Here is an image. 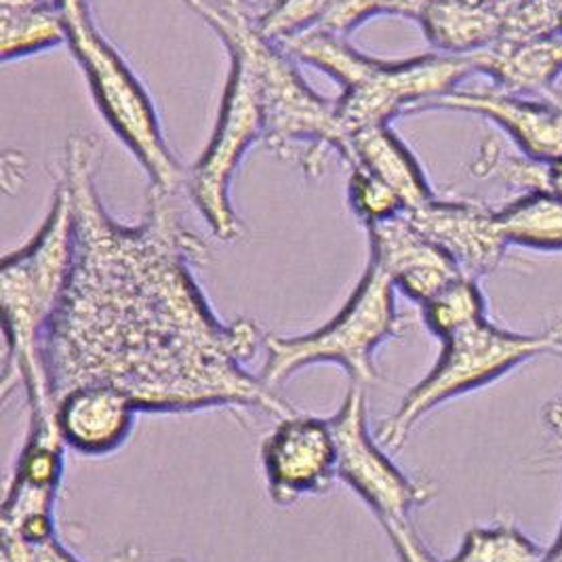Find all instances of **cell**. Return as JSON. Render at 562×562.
<instances>
[{"label": "cell", "instance_id": "14", "mask_svg": "<svg viewBox=\"0 0 562 562\" xmlns=\"http://www.w3.org/2000/svg\"><path fill=\"white\" fill-rule=\"evenodd\" d=\"M137 413V405L123 390L82 384L57 398L55 424L68 449L87 458H103L127 442Z\"/></svg>", "mask_w": 562, "mask_h": 562}, {"label": "cell", "instance_id": "7", "mask_svg": "<svg viewBox=\"0 0 562 562\" xmlns=\"http://www.w3.org/2000/svg\"><path fill=\"white\" fill-rule=\"evenodd\" d=\"M59 11L66 20V43L77 55L105 121L142 162L153 188L178 194L188 181V171L169 150L146 89L123 55L100 34L87 0L64 4Z\"/></svg>", "mask_w": 562, "mask_h": 562}, {"label": "cell", "instance_id": "16", "mask_svg": "<svg viewBox=\"0 0 562 562\" xmlns=\"http://www.w3.org/2000/svg\"><path fill=\"white\" fill-rule=\"evenodd\" d=\"M346 160L352 169H362L390 186L403 201L405 211L436 196L417 158L390 125L357 131L350 137V154Z\"/></svg>", "mask_w": 562, "mask_h": 562}, {"label": "cell", "instance_id": "11", "mask_svg": "<svg viewBox=\"0 0 562 562\" xmlns=\"http://www.w3.org/2000/svg\"><path fill=\"white\" fill-rule=\"evenodd\" d=\"M411 224L440 247L461 274L481 281L495 272L508 254V238L499 213L479 203L432 199L422 206L403 211Z\"/></svg>", "mask_w": 562, "mask_h": 562}, {"label": "cell", "instance_id": "30", "mask_svg": "<svg viewBox=\"0 0 562 562\" xmlns=\"http://www.w3.org/2000/svg\"><path fill=\"white\" fill-rule=\"evenodd\" d=\"M220 2H224V4H228V7H234V9H243V7H245V0H220Z\"/></svg>", "mask_w": 562, "mask_h": 562}, {"label": "cell", "instance_id": "2", "mask_svg": "<svg viewBox=\"0 0 562 562\" xmlns=\"http://www.w3.org/2000/svg\"><path fill=\"white\" fill-rule=\"evenodd\" d=\"M75 261V205L66 181L59 178L45 224L15 254L2 259V333L7 341L2 396L15 384L26 392L30 422L55 417L43 344L53 314L70 281Z\"/></svg>", "mask_w": 562, "mask_h": 562}, {"label": "cell", "instance_id": "6", "mask_svg": "<svg viewBox=\"0 0 562 562\" xmlns=\"http://www.w3.org/2000/svg\"><path fill=\"white\" fill-rule=\"evenodd\" d=\"M537 357H562V316L541 333L506 331L486 318L453 333L442 339L430 373L413 385L398 409L380 424L378 440L387 451H398L430 411Z\"/></svg>", "mask_w": 562, "mask_h": 562}, {"label": "cell", "instance_id": "25", "mask_svg": "<svg viewBox=\"0 0 562 562\" xmlns=\"http://www.w3.org/2000/svg\"><path fill=\"white\" fill-rule=\"evenodd\" d=\"M385 536L390 537L398 562H436L432 552L428 550V546L424 543V539L417 533V529L413 527L411 518L407 520H396V522H385Z\"/></svg>", "mask_w": 562, "mask_h": 562}, {"label": "cell", "instance_id": "21", "mask_svg": "<svg viewBox=\"0 0 562 562\" xmlns=\"http://www.w3.org/2000/svg\"><path fill=\"white\" fill-rule=\"evenodd\" d=\"M472 173L481 179H497L520 194L546 192L548 162L536 160L527 154L518 156L508 153L499 139L488 137L472 162Z\"/></svg>", "mask_w": 562, "mask_h": 562}, {"label": "cell", "instance_id": "23", "mask_svg": "<svg viewBox=\"0 0 562 562\" xmlns=\"http://www.w3.org/2000/svg\"><path fill=\"white\" fill-rule=\"evenodd\" d=\"M350 203L358 217L364 222V226L384 222L405 211L403 201L390 186H385L384 181L373 178L362 169H352Z\"/></svg>", "mask_w": 562, "mask_h": 562}, {"label": "cell", "instance_id": "22", "mask_svg": "<svg viewBox=\"0 0 562 562\" xmlns=\"http://www.w3.org/2000/svg\"><path fill=\"white\" fill-rule=\"evenodd\" d=\"M333 4L335 0H274L256 24L266 38L281 43L284 38L314 30Z\"/></svg>", "mask_w": 562, "mask_h": 562}, {"label": "cell", "instance_id": "10", "mask_svg": "<svg viewBox=\"0 0 562 562\" xmlns=\"http://www.w3.org/2000/svg\"><path fill=\"white\" fill-rule=\"evenodd\" d=\"M268 495L279 508L327 495L337 481V447L329 419L304 413L281 417L261 442Z\"/></svg>", "mask_w": 562, "mask_h": 562}, {"label": "cell", "instance_id": "3", "mask_svg": "<svg viewBox=\"0 0 562 562\" xmlns=\"http://www.w3.org/2000/svg\"><path fill=\"white\" fill-rule=\"evenodd\" d=\"M226 43L234 61H240L256 80L263 142L270 153L302 165L310 178L325 171L327 154L348 158L350 135L339 121L337 103L316 95L293 66V57L266 38L247 9L220 0H186Z\"/></svg>", "mask_w": 562, "mask_h": 562}, {"label": "cell", "instance_id": "8", "mask_svg": "<svg viewBox=\"0 0 562 562\" xmlns=\"http://www.w3.org/2000/svg\"><path fill=\"white\" fill-rule=\"evenodd\" d=\"M263 139V114L251 72L232 59L231 78L217 125L203 156L188 171L186 188L211 232L231 243L240 236V222L231 203V181L247 150Z\"/></svg>", "mask_w": 562, "mask_h": 562}, {"label": "cell", "instance_id": "20", "mask_svg": "<svg viewBox=\"0 0 562 562\" xmlns=\"http://www.w3.org/2000/svg\"><path fill=\"white\" fill-rule=\"evenodd\" d=\"M546 552L512 522H497L470 531L447 562H543Z\"/></svg>", "mask_w": 562, "mask_h": 562}, {"label": "cell", "instance_id": "9", "mask_svg": "<svg viewBox=\"0 0 562 562\" xmlns=\"http://www.w3.org/2000/svg\"><path fill=\"white\" fill-rule=\"evenodd\" d=\"M329 426L337 447V479L357 493L380 525L407 520L411 512L435 499V483L407 476L371 435L367 396L360 385L348 390L329 417Z\"/></svg>", "mask_w": 562, "mask_h": 562}, {"label": "cell", "instance_id": "1", "mask_svg": "<svg viewBox=\"0 0 562 562\" xmlns=\"http://www.w3.org/2000/svg\"><path fill=\"white\" fill-rule=\"evenodd\" d=\"M102 146L72 135L61 179L75 205V261L43 358L53 401L82 384L123 390L139 411L295 409L251 375L263 335L222 323L194 281L209 247L183 226L176 196L150 190L139 226H121L95 190Z\"/></svg>", "mask_w": 562, "mask_h": 562}, {"label": "cell", "instance_id": "24", "mask_svg": "<svg viewBox=\"0 0 562 562\" xmlns=\"http://www.w3.org/2000/svg\"><path fill=\"white\" fill-rule=\"evenodd\" d=\"M398 0H335L329 13L314 30L346 38L352 30L378 15H394Z\"/></svg>", "mask_w": 562, "mask_h": 562}, {"label": "cell", "instance_id": "27", "mask_svg": "<svg viewBox=\"0 0 562 562\" xmlns=\"http://www.w3.org/2000/svg\"><path fill=\"white\" fill-rule=\"evenodd\" d=\"M546 192L559 196L562 201V156L548 162V181H546Z\"/></svg>", "mask_w": 562, "mask_h": 562}, {"label": "cell", "instance_id": "5", "mask_svg": "<svg viewBox=\"0 0 562 562\" xmlns=\"http://www.w3.org/2000/svg\"><path fill=\"white\" fill-rule=\"evenodd\" d=\"M403 331L405 318L396 307V286L369 261L357 289L329 323L291 337L263 333L266 360L259 378L274 390L306 367L337 364L352 385L364 387L380 378L378 350Z\"/></svg>", "mask_w": 562, "mask_h": 562}, {"label": "cell", "instance_id": "15", "mask_svg": "<svg viewBox=\"0 0 562 562\" xmlns=\"http://www.w3.org/2000/svg\"><path fill=\"white\" fill-rule=\"evenodd\" d=\"M476 72L495 80L497 89L541 98L562 75V34L539 38H499L483 52L468 55Z\"/></svg>", "mask_w": 562, "mask_h": 562}, {"label": "cell", "instance_id": "28", "mask_svg": "<svg viewBox=\"0 0 562 562\" xmlns=\"http://www.w3.org/2000/svg\"><path fill=\"white\" fill-rule=\"evenodd\" d=\"M2 9H26V7H36L47 0H0Z\"/></svg>", "mask_w": 562, "mask_h": 562}, {"label": "cell", "instance_id": "17", "mask_svg": "<svg viewBox=\"0 0 562 562\" xmlns=\"http://www.w3.org/2000/svg\"><path fill=\"white\" fill-rule=\"evenodd\" d=\"M497 213L510 245L537 251H562V201L559 196L550 192L520 194Z\"/></svg>", "mask_w": 562, "mask_h": 562}, {"label": "cell", "instance_id": "26", "mask_svg": "<svg viewBox=\"0 0 562 562\" xmlns=\"http://www.w3.org/2000/svg\"><path fill=\"white\" fill-rule=\"evenodd\" d=\"M543 413H546L548 426L554 430V435L559 436L562 445V398L552 401ZM543 562H562V529L559 539L554 541V546L546 552V561Z\"/></svg>", "mask_w": 562, "mask_h": 562}, {"label": "cell", "instance_id": "12", "mask_svg": "<svg viewBox=\"0 0 562 562\" xmlns=\"http://www.w3.org/2000/svg\"><path fill=\"white\" fill-rule=\"evenodd\" d=\"M367 231L369 261L384 272L396 291L419 306L463 277L453 259L417 231L405 213L371 224Z\"/></svg>", "mask_w": 562, "mask_h": 562}, {"label": "cell", "instance_id": "13", "mask_svg": "<svg viewBox=\"0 0 562 562\" xmlns=\"http://www.w3.org/2000/svg\"><path fill=\"white\" fill-rule=\"evenodd\" d=\"M428 110H460L488 119L510 135L522 154L541 162L562 156V112L543 98L533 100L497 87L481 91L456 89L422 108V112Z\"/></svg>", "mask_w": 562, "mask_h": 562}, {"label": "cell", "instance_id": "29", "mask_svg": "<svg viewBox=\"0 0 562 562\" xmlns=\"http://www.w3.org/2000/svg\"><path fill=\"white\" fill-rule=\"evenodd\" d=\"M541 98H543V100H548V102L554 103V105H557V108H559V110H561V112H562V91H561V89H557V87H554V89H550V91H548V93H543V95H541Z\"/></svg>", "mask_w": 562, "mask_h": 562}, {"label": "cell", "instance_id": "31", "mask_svg": "<svg viewBox=\"0 0 562 562\" xmlns=\"http://www.w3.org/2000/svg\"><path fill=\"white\" fill-rule=\"evenodd\" d=\"M173 562H183V561H173Z\"/></svg>", "mask_w": 562, "mask_h": 562}, {"label": "cell", "instance_id": "4", "mask_svg": "<svg viewBox=\"0 0 562 562\" xmlns=\"http://www.w3.org/2000/svg\"><path fill=\"white\" fill-rule=\"evenodd\" d=\"M284 52L341 85L337 114L352 137L357 131L392 125L401 114H419L426 103L458 89L474 64L460 55H422L403 61H382L358 53L341 36L306 30L281 43Z\"/></svg>", "mask_w": 562, "mask_h": 562}, {"label": "cell", "instance_id": "19", "mask_svg": "<svg viewBox=\"0 0 562 562\" xmlns=\"http://www.w3.org/2000/svg\"><path fill=\"white\" fill-rule=\"evenodd\" d=\"M428 329L442 341L485 316V295L476 279L460 277L422 306Z\"/></svg>", "mask_w": 562, "mask_h": 562}, {"label": "cell", "instance_id": "18", "mask_svg": "<svg viewBox=\"0 0 562 562\" xmlns=\"http://www.w3.org/2000/svg\"><path fill=\"white\" fill-rule=\"evenodd\" d=\"M66 41V20L53 0L26 9H2V57L7 61L47 52Z\"/></svg>", "mask_w": 562, "mask_h": 562}]
</instances>
